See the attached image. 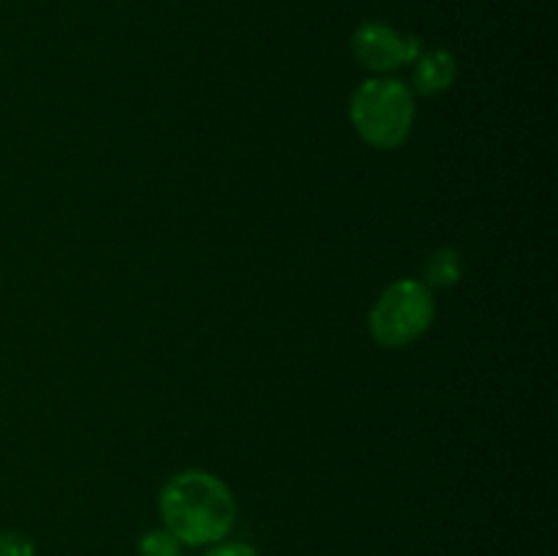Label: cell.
<instances>
[{
    "label": "cell",
    "instance_id": "1",
    "mask_svg": "<svg viewBox=\"0 0 558 556\" xmlns=\"http://www.w3.org/2000/svg\"><path fill=\"white\" fill-rule=\"evenodd\" d=\"M158 512L161 527L185 548H207L232 534L238 499L218 474L207 469H183L163 483Z\"/></svg>",
    "mask_w": 558,
    "mask_h": 556
},
{
    "label": "cell",
    "instance_id": "9",
    "mask_svg": "<svg viewBox=\"0 0 558 556\" xmlns=\"http://www.w3.org/2000/svg\"><path fill=\"white\" fill-rule=\"evenodd\" d=\"M202 556H259V551L251 543H243V540H221L216 545H207V551Z\"/></svg>",
    "mask_w": 558,
    "mask_h": 556
},
{
    "label": "cell",
    "instance_id": "8",
    "mask_svg": "<svg viewBox=\"0 0 558 556\" xmlns=\"http://www.w3.org/2000/svg\"><path fill=\"white\" fill-rule=\"evenodd\" d=\"M0 556H36V543L20 529H0Z\"/></svg>",
    "mask_w": 558,
    "mask_h": 556
},
{
    "label": "cell",
    "instance_id": "3",
    "mask_svg": "<svg viewBox=\"0 0 558 556\" xmlns=\"http://www.w3.org/2000/svg\"><path fill=\"white\" fill-rule=\"evenodd\" d=\"M434 319V289L425 287L420 278H398L371 305L368 333L379 347L403 349L420 341Z\"/></svg>",
    "mask_w": 558,
    "mask_h": 556
},
{
    "label": "cell",
    "instance_id": "4",
    "mask_svg": "<svg viewBox=\"0 0 558 556\" xmlns=\"http://www.w3.org/2000/svg\"><path fill=\"white\" fill-rule=\"evenodd\" d=\"M423 52L417 36H401L385 22H363L352 33V55L363 69L374 74H390L401 65L414 63Z\"/></svg>",
    "mask_w": 558,
    "mask_h": 556
},
{
    "label": "cell",
    "instance_id": "5",
    "mask_svg": "<svg viewBox=\"0 0 558 556\" xmlns=\"http://www.w3.org/2000/svg\"><path fill=\"white\" fill-rule=\"evenodd\" d=\"M458 80V60L450 49H430V52H420L414 60L412 71V90L414 96H439V93L450 90Z\"/></svg>",
    "mask_w": 558,
    "mask_h": 556
},
{
    "label": "cell",
    "instance_id": "7",
    "mask_svg": "<svg viewBox=\"0 0 558 556\" xmlns=\"http://www.w3.org/2000/svg\"><path fill=\"white\" fill-rule=\"evenodd\" d=\"M136 556H185V545L167 529H147L136 543Z\"/></svg>",
    "mask_w": 558,
    "mask_h": 556
},
{
    "label": "cell",
    "instance_id": "6",
    "mask_svg": "<svg viewBox=\"0 0 558 556\" xmlns=\"http://www.w3.org/2000/svg\"><path fill=\"white\" fill-rule=\"evenodd\" d=\"M463 278V256L452 245H441L425 259L420 281L428 289H450Z\"/></svg>",
    "mask_w": 558,
    "mask_h": 556
},
{
    "label": "cell",
    "instance_id": "2",
    "mask_svg": "<svg viewBox=\"0 0 558 556\" xmlns=\"http://www.w3.org/2000/svg\"><path fill=\"white\" fill-rule=\"evenodd\" d=\"M417 118V101L409 82L390 74H374L360 82L349 98V120L365 145L396 150L409 140Z\"/></svg>",
    "mask_w": 558,
    "mask_h": 556
}]
</instances>
